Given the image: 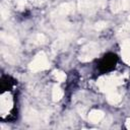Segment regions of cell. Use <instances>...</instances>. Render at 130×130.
Masks as SVG:
<instances>
[{"mask_svg":"<svg viewBox=\"0 0 130 130\" xmlns=\"http://www.w3.org/2000/svg\"><path fill=\"white\" fill-rule=\"evenodd\" d=\"M122 80H123L122 76H107V77H102L98 81V84L102 90L111 92L114 91L117 85L122 83Z\"/></svg>","mask_w":130,"mask_h":130,"instance_id":"cell-1","label":"cell"},{"mask_svg":"<svg viewBox=\"0 0 130 130\" xmlns=\"http://www.w3.org/2000/svg\"><path fill=\"white\" fill-rule=\"evenodd\" d=\"M48 67H49V61L44 52H40L39 54H37L34 60L29 64V69L35 72L40 70H45Z\"/></svg>","mask_w":130,"mask_h":130,"instance_id":"cell-2","label":"cell"},{"mask_svg":"<svg viewBox=\"0 0 130 130\" xmlns=\"http://www.w3.org/2000/svg\"><path fill=\"white\" fill-rule=\"evenodd\" d=\"M99 52V47L95 43H90L87 44L86 46H84L81 50V54H80V60L81 61H89L91 60L93 57L96 56Z\"/></svg>","mask_w":130,"mask_h":130,"instance_id":"cell-3","label":"cell"},{"mask_svg":"<svg viewBox=\"0 0 130 130\" xmlns=\"http://www.w3.org/2000/svg\"><path fill=\"white\" fill-rule=\"evenodd\" d=\"M74 10V5L73 3H65L60 5L59 7H57L53 12H52V16L53 17H59V16H64L67 15L69 13H71Z\"/></svg>","mask_w":130,"mask_h":130,"instance_id":"cell-4","label":"cell"},{"mask_svg":"<svg viewBox=\"0 0 130 130\" xmlns=\"http://www.w3.org/2000/svg\"><path fill=\"white\" fill-rule=\"evenodd\" d=\"M104 118V113L100 110H92L88 114V119L92 123H98Z\"/></svg>","mask_w":130,"mask_h":130,"instance_id":"cell-5","label":"cell"},{"mask_svg":"<svg viewBox=\"0 0 130 130\" xmlns=\"http://www.w3.org/2000/svg\"><path fill=\"white\" fill-rule=\"evenodd\" d=\"M122 57L123 60L130 65V42H124L122 46Z\"/></svg>","mask_w":130,"mask_h":130,"instance_id":"cell-6","label":"cell"},{"mask_svg":"<svg viewBox=\"0 0 130 130\" xmlns=\"http://www.w3.org/2000/svg\"><path fill=\"white\" fill-rule=\"evenodd\" d=\"M121 101V95L119 93H117L116 91H111V92H108V102L113 104V105H116L118 104L119 102Z\"/></svg>","mask_w":130,"mask_h":130,"instance_id":"cell-7","label":"cell"},{"mask_svg":"<svg viewBox=\"0 0 130 130\" xmlns=\"http://www.w3.org/2000/svg\"><path fill=\"white\" fill-rule=\"evenodd\" d=\"M63 90L59 87V86H57V85H55L54 87H53V91H52V98H53V100L55 101V102H58V101H60L61 99H62V96H63Z\"/></svg>","mask_w":130,"mask_h":130,"instance_id":"cell-8","label":"cell"},{"mask_svg":"<svg viewBox=\"0 0 130 130\" xmlns=\"http://www.w3.org/2000/svg\"><path fill=\"white\" fill-rule=\"evenodd\" d=\"M45 41H46V37L43 34H38V35H36L34 37V41L32 42L36 43V44H43Z\"/></svg>","mask_w":130,"mask_h":130,"instance_id":"cell-9","label":"cell"},{"mask_svg":"<svg viewBox=\"0 0 130 130\" xmlns=\"http://www.w3.org/2000/svg\"><path fill=\"white\" fill-rule=\"evenodd\" d=\"M54 75H55L56 79L59 81H64L66 79V75L62 71H54Z\"/></svg>","mask_w":130,"mask_h":130,"instance_id":"cell-10","label":"cell"},{"mask_svg":"<svg viewBox=\"0 0 130 130\" xmlns=\"http://www.w3.org/2000/svg\"><path fill=\"white\" fill-rule=\"evenodd\" d=\"M106 25H107V23H106L105 21H99V22H96V23H95L94 27H95V29H96V30H101V29L105 28V27H106Z\"/></svg>","mask_w":130,"mask_h":130,"instance_id":"cell-11","label":"cell"},{"mask_svg":"<svg viewBox=\"0 0 130 130\" xmlns=\"http://www.w3.org/2000/svg\"><path fill=\"white\" fill-rule=\"evenodd\" d=\"M126 127L128 129H130V119H127L126 120Z\"/></svg>","mask_w":130,"mask_h":130,"instance_id":"cell-12","label":"cell"}]
</instances>
